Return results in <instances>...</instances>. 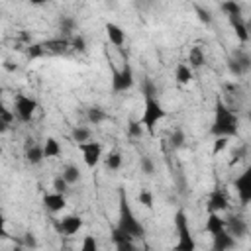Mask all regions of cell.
<instances>
[{"label":"cell","mask_w":251,"mask_h":251,"mask_svg":"<svg viewBox=\"0 0 251 251\" xmlns=\"http://www.w3.org/2000/svg\"><path fill=\"white\" fill-rule=\"evenodd\" d=\"M239 131V118L237 114L226 106V102L218 96L216 98V104H214V120H212V126H210V133L212 137H233L237 135Z\"/></svg>","instance_id":"1"},{"label":"cell","mask_w":251,"mask_h":251,"mask_svg":"<svg viewBox=\"0 0 251 251\" xmlns=\"http://www.w3.org/2000/svg\"><path fill=\"white\" fill-rule=\"evenodd\" d=\"M116 229L127 237H131L133 241L137 239H143L145 235V227L141 226V222L135 218L129 202H127V196H126V190L120 188L118 190V224H116Z\"/></svg>","instance_id":"2"},{"label":"cell","mask_w":251,"mask_h":251,"mask_svg":"<svg viewBox=\"0 0 251 251\" xmlns=\"http://www.w3.org/2000/svg\"><path fill=\"white\" fill-rule=\"evenodd\" d=\"M175 229H176V243L173 251H196V239L190 231L188 216L184 210H176L175 214Z\"/></svg>","instance_id":"3"},{"label":"cell","mask_w":251,"mask_h":251,"mask_svg":"<svg viewBox=\"0 0 251 251\" xmlns=\"http://www.w3.org/2000/svg\"><path fill=\"white\" fill-rule=\"evenodd\" d=\"M167 118V110L159 102V98H143V114L139 118V124L149 135H155V126Z\"/></svg>","instance_id":"4"},{"label":"cell","mask_w":251,"mask_h":251,"mask_svg":"<svg viewBox=\"0 0 251 251\" xmlns=\"http://www.w3.org/2000/svg\"><path fill=\"white\" fill-rule=\"evenodd\" d=\"M133 86V69L126 61L122 69H112V92L120 94Z\"/></svg>","instance_id":"5"},{"label":"cell","mask_w":251,"mask_h":251,"mask_svg":"<svg viewBox=\"0 0 251 251\" xmlns=\"http://www.w3.org/2000/svg\"><path fill=\"white\" fill-rule=\"evenodd\" d=\"M35 110H37V100L29 98V96H25V94H16V98H14V110H12V112H14V116H16L20 122L29 124V122L33 120Z\"/></svg>","instance_id":"6"},{"label":"cell","mask_w":251,"mask_h":251,"mask_svg":"<svg viewBox=\"0 0 251 251\" xmlns=\"http://www.w3.org/2000/svg\"><path fill=\"white\" fill-rule=\"evenodd\" d=\"M78 151L82 153V161H84V165L88 167V169H94L100 161H102V145L98 143V141H86V143H80L78 145Z\"/></svg>","instance_id":"7"},{"label":"cell","mask_w":251,"mask_h":251,"mask_svg":"<svg viewBox=\"0 0 251 251\" xmlns=\"http://www.w3.org/2000/svg\"><path fill=\"white\" fill-rule=\"evenodd\" d=\"M233 186H235V192L239 196V202L243 206H247L251 202V169L245 167L243 173L233 180Z\"/></svg>","instance_id":"8"},{"label":"cell","mask_w":251,"mask_h":251,"mask_svg":"<svg viewBox=\"0 0 251 251\" xmlns=\"http://www.w3.org/2000/svg\"><path fill=\"white\" fill-rule=\"evenodd\" d=\"M82 224H84V222H82L80 216L69 214V216H63V218H59V220L55 222V229H57V233H61V235H75V233L80 231Z\"/></svg>","instance_id":"9"},{"label":"cell","mask_w":251,"mask_h":251,"mask_svg":"<svg viewBox=\"0 0 251 251\" xmlns=\"http://www.w3.org/2000/svg\"><path fill=\"white\" fill-rule=\"evenodd\" d=\"M227 208H229V200H227L226 192L220 190V188L212 190L210 196H208V202H206L208 214H222V212H226Z\"/></svg>","instance_id":"10"},{"label":"cell","mask_w":251,"mask_h":251,"mask_svg":"<svg viewBox=\"0 0 251 251\" xmlns=\"http://www.w3.org/2000/svg\"><path fill=\"white\" fill-rule=\"evenodd\" d=\"M224 220H226V231H227L233 239H243V237H247L249 226H247V222H245L241 216H227V218H224Z\"/></svg>","instance_id":"11"},{"label":"cell","mask_w":251,"mask_h":251,"mask_svg":"<svg viewBox=\"0 0 251 251\" xmlns=\"http://www.w3.org/2000/svg\"><path fill=\"white\" fill-rule=\"evenodd\" d=\"M237 245V239H233L226 229L212 235V247L210 251H233Z\"/></svg>","instance_id":"12"},{"label":"cell","mask_w":251,"mask_h":251,"mask_svg":"<svg viewBox=\"0 0 251 251\" xmlns=\"http://www.w3.org/2000/svg\"><path fill=\"white\" fill-rule=\"evenodd\" d=\"M43 206L47 212L51 214H59L61 210H65L67 206V200H65V194H57V192H45L43 194Z\"/></svg>","instance_id":"13"},{"label":"cell","mask_w":251,"mask_h":251,"mask_svg":"<svg viewBox=\"0 0 251 251\" xmlns=\"http://www.w3.org/2000/svg\"><path fill=\"white\" fill-rule=\"evenodd\" d=\"M227 22H229V25H231L233 31H235V37H237L241 43H247V41H249V24H247V20L243 18V14H241V16H231V18H227Z\"/></svg>","instance_id":"14"},{"label":"cell","mask_w":251,"mask_h":251,"mask_svg":"<svg viewBox=\"0 0 251 251\" xmlns=\"http://www.w3.org/2000/svg\"><path fill=\"white\" fill-rule=\"evenodd\" d=\"M104 31H106V37H108V41H110L112 45H116V47H124V43H126V31H124L118 24H114V22H106Z\"/></svg>","instance_id":"15"},{"label":"cell","mask_w":251,"mask_h":251,"mask_svg":"<svg viewBox=\"0 0 251 251\" xmlns=\"http://www.w3.org/2000/svg\"><path fill=\"white\" fill-rule=\"evenodd\" d=\"M110 237H112V241H114V245H116V251H139L137 243H135L131 237L120 233L116 227H112V235H110Z\"/></svg>","instance_id":"16"},{"label":"cell","mask_w":251,"mask_h":251,"mask_svg":"<svg viewBox=\"0 0 251 251\" xmlns=\"http://www.w3.org/2000/svg\"><path fill=\"white\" fill-rule=\"evenodd\" d=\"M192 78H194V71L186 63H176V67H175V80L180 86H186V84L192 82Z\"/></svg>","instance_id":"17"},{"label":"cell","mask_w":251,"mask_h":251,"mask_svg":"<svg viewBox=\"0 0 251 251\" xmlns=\"http://www.w3.org/2000/svg\"><path fill=\"white\" fill-rule=\"evenodd\" d=\"M204 229H206L210 235H216V233H220V231L226 229V220H224L220 214H208L206 224H204Z\"/></svg>","instance_id":"18"},{"label":"cell","mask_w":251,"mask_h":251,"mask_svg":"<svg viewBox=\"0 0 251 251\" xmlns=\"http://www.w3.org/2000/svg\"><path fill=\"white\" fill-rule=\"evenodd\" d=\"M204 63H206V55H204V49H202V47H198V45H194V47L188 51V67L194 71V69H200V67H204Z\"/></svg>","instance_id":"19"},{"label":"cell","mask_w":251,"mask_h":251,"mask_svg":"<svg viewBox=\"0 0 251 251\" xmlns=\"http://www.w3.org/2000/svg\"><path fill=\"white\" fill-rule=\"evenodd\" d=\"M41 149H43V157H45V159H55V157L61 155V143H59L55 137H47V139L43 141Z\"/></svg>","instance_id":"20"},{"label":"cell","mask_w":251,"mask_h":251,"mask_svg":"<svg viewBox=\"0 0 251 251\" xmlns=\"http://www.w3.org/2000/svg\"><path fill=\"white\" fill-rule=\"evenodd\" d=\"M231 59H235V61H237V65L241 67V71H243L245 75L251 71V57H249L247 49H235V51H233V55H231Z\"/></svg>","instance_id":"21"},{"label":"cell","mask_w":251,"mask_h":251,"mask_svg":"<svg viewBox=\"0 0 251 251\" xmlns=\"http://www.w3.org/2000/svg\"><path fill=\"white\" fill-rule=\"evenodd\" d=\"M86 120H88L90 124L98 126V124H102V122L108 120V114H106L104 108H100V106H92V108L86 110Z\"/></svg>","instance_id":"22"},{"label":"cell","mask_w":251,"mask_h":251,"mask_svg":"<svg viewBox=\"0 0 251 251\" xmlns=\"http://www.w3.org/2000/svg\"><path fill=\"white\" fill-rule=\"evenodd\" d=\"M90 135H92V131H90L88 127H84V126H75V127L71 129V137H73V141H75L76 145L90 141Z\"/></svg>","instance_id":"23"},{"label":"cell","mask_w":251,"mask_h":251,"mask_svg":"<svg viewBox=\"0 0 251 251\" xmlns=\"http://www.w3.org/2000/svg\"><path fill=\"white\" fill-rule=\"evenodd\" d=\"M25 161L29 163V165H39L45 157H43V149H41V145H29L27 149H25Z\"/></svg>","instance_id":"24"},{"label":"cell","mask_w":251,"mask_h":251,"mask_svg":"<svg viewBox=\"0 0 251 251\" xmlns=\"http://www.w3.org/2000/svg\"><path fill=\"white\" fill-rule=\"evenodd\" d=\"M61 176H63L65 182L71 186V184H76L82 175H80V169H78L76 165H67V167L63 169V173H61Z\"/></svg>","instance_id":"25"},{"label":"cell","mask_w":251,"mask_h":251,"mask_svg":"<svg viewBox=\"0 0 251 251\" xmlns=\"http://www.w3.org/2000/svg\"><path fill=\"white\" fill-rule=\"evenodd\" d=\"M75 27H76L75 18H71V16H61V18H59V29H61L63 35H67V39L73 35Z\"/></svg>","instance_id":"26"},{"label":"cell","mask_w":251,"mask_h":251,"mask_svg":"<svg viewBox=\"0 0 251 251\" xmlns=\"http://www.w3.org/2000/svg\"><path fill=\"white\" fill-rule=\"evenodd\" d=\"M104 167L108 171H118L122 167V153L120 151H110L106 157H104Z\"/></svg>","instance_id":"27"},{"label":"cell","mask_w":251,"mask_h":251,"mask_svg":"<svg viewBox=\"0 0 251 251\" xmlns=\"http://www.w3.org/2000/svg\"><path fill=\"white\" fill-rule=\"evenodd\" d=\"M220 10H222L227 18H231V16H241V4L235 2V0H226V2H222V4H220Z\"/></svg>","instance_id":"28"},{"label":"cell","mask_w":251,"mask_h":251,"mask_svg":"<svg viewBox=\"0 0 251 251\" xmlns=\"http://www.w3.org/2000/svg\"><path fill=\"white\" fill-rule=\"evenodd\" d=\"M141 94H143V98H157V84L151 78H143L141 80Z\"/></svg>","instance_id":"29"},{"label":"cell","mask_w":251,"mask_h":251,"mask_svg":"<svg viewBox=\"0 0 251 251\" xmlns=\"http://www.w3.org/2000/svg\"><path fill=\"white\" fill-rule=\"evenodd\" d=\"M143 133H145V129H143V126L139 124V120H129V122H127V135H129L131 139H141Z\"/></svg>","instance_id":"30"},{"label":"cell","mask_w":251,"mask_h":251,"mask_svg":"<svg viewBox=\"0 0 251 251\" xmlns=\"http://www.w3.org/2000/svg\"><path fill=\"white\" fill-rule=\"evenodd\" d=\"M184 141H186V135H184V131H182L180 127H176V129L171 133V137H169V143H171L173 149H180V147H184Z\"/></svg>","instance_id":"31"},{"label":"cell","mask_w":251,"mask_h":251,"mask_svg":"<svg viewBox=\"0 0 251 251\" xmlns=\"http://www.w3.org/2000/svg\"><path fill=\"white\" fill-rule=\"evenodd\" d=\"M194 12H196V16H198V20L204 24V25H210L212 24V12L208 10V8H204L202 4H194Z\"/></svg>","instance_id":"32"},{"label":"cell","mask_w":251,"mask_h":251,"mask_svg":"<svg viewBox=\"0 0 251 251\" xmlns=\"http://www.w3.org/2000/svg\"><path fill=\"white\" fill-rule=\"evenodd\" d=\"M139 171H141L143 175L151 176V175L155 173V163H153V159L147 157V155H141V159H139Z\"/></svg>","instance_id":"33"},{"label":"cell","mask_w":251,"mask_h":251,"mask_svg":"<svg viewBox=\"0 0 251 251\" xmlns=\"http://www.w3.org/2000/svg\"><path fill=\"white\" fill-rule=\"evenodd\" d=\"M69 47H73L75 51H86V39L82 37V35H78V33H73L71 37H69Z\"/></svg>","instance_id":"34"},{"label":"cell","mask_w":251,"mask_h":251,"mask_svg":"<svg viewBox=\"0 0 251 251\" xmlns=\"http://www.w3.org/2000/svg\"><path fill=\"white\" fill-rule=\"evenodd\" d=\"M247 151H249V147H247V143H243V145H239V147H235V149H233V153H231V159H229V165H235V163H239V161H243V159L247 157Z\"/></svg>","instance_id":"35"},{"label":"cell","mask_w":251,"mask_h":251,"mask_svg":"<svg viewBox=\"0 0 251 251\" xmlns=\"http://www.w3.org/2000/svg\"><path fill=\"white\" fill-rule=\"evenodd\" d=\"M78 251H98V241H96V237H94V235H84L82 245H80Z\"/></svg>","instance_id":"36"},{"label":"cell","mask_w":251,"mask_h":251,"mask_svg":"<svg viewBox=\"0 0 251 251\" xmlns=\"http://www.w3.org/2000/svg\"><path fill=\"white\" fill-rule=\"evenodd\" d=\"M47 51H45V47H43V43H33V45H29V49H27V57L29 59H37V57H43Z\"/></svg>","instance_id":"37"},{"label":"cell","mask_w":251,"mask_h":251,"mask_svg":"<svg viewBox=\"0 0 251 251\" xmlns=\"http://www.w3.org/2000/svg\"><path fill=\"white\" fill-rule=\"evenodd\" d=\"M227 71H229V75L231 76H235V78H241V76H245V73L241 71V67L237 65V61L235 59H227Z\"/></svg>","instance_id":"38"},{"label":"cell","mask_w":251,"mask_h":251,"mask_svg":"<svg viewBox=\"0 0 251 251\" xmlns=\"http://www.w3.org/2000/svg\"><path fill=\"white\" fill-rule=\"evenodd\" d=\"M137 202H139L141 206H145V208H153V194H151L149 190H141V192L137 194Z\"/></svg>","instance_id":"39"},{"label":"cell","mask_w":251,"mask_h":251,"mask_svg":"<svg viewBox=\"0 0 251 251\" xmlns=\"http://www.w3.org/2000/svg\"><path fill=\"white\" fill-rule=\"evenodd\" d=\"M35 249L37 247V237L31 233V231H25L24 233V239H22V249Z\"/></svg>","instance_id":"40"},{"label":"cell","mask_w":251,"mask_h":251,"mask_svg":"<svg viewBox=\"0 0 251 251\" xmlns=\"http://www.w3.org/2000/svg\"><path fill=\"white\" fill-rule=\"evenodd\" d=\"M227 147V137H216L214 139V145H212V155H220L224 149Z\"/></svg>","instance_id":"41"},{"label":"cell","mask_w":251,"mask_h":251,"mask_svg":"<svg viewBox=\"0 0 251 251\" xmlns=\"http://www.w3.org/2000/svg\"><path fill=\"white\" fill-rule=\"evenodd\" d=\"M67 188H69V184L65 182V178H63L61 175L53 178V192H57V194H65Z\"/></svg>","instance_id":"42"},{"label":"cell","mask_w":251,"mask_h":251,"mask_svg":"<svg viewBox=\"0 0 251 251\" xmlns=\"http://www.w3.org/2000/svg\"><path fill=\"white\" fill-rule=\"evenodd\" d=\"M14 112L12 110H8L2 102H0V122H4V124H8V126H12V122H14Z\"/></svg>","instance_id":"43"},{"label":"cell","mask_w":251,"mask_h":251,"mask_svg":"<svg viewBox=\"0 0 251 251\" xmlns=\"http://www.w3.org/2000/svg\"><path fill=\"white\" fill-rule=\"evenodd\" d=\"M10 237L8 233V227H6V216H4V210L0 208V239H6Z\"/></svg>","instance_id":"44"},{"label":"cell","mask_w":251,"mask_h":251,"mask_svg":"<svg viewBox=\"0 0 251 251\" xmlns=\"http://www.w3.org/2000/svg\"><path fill=\"white\" fill-rule=\"evenodd\" d=\"M4 69L10 71V73H14V71H18V65H14L12 61H6V63H4Z\"/></svg>","instance_id":"45"},{"label":"cell","mask_w":251,"mask_h":251,"mask_svg":"<svg viewBox=\"0 0 251 251\" xmlns=\"http://www.w3.org/2000/svg\"><path fill=\"white\" fill-rule=\"evenodd\" d=\"M8 129H10V126H8V124H4V122H0V135H2V133H6Z\"/></svg>","instance_id":"46"},{"label":"cell","mask_w":251,"mask_h":251,"mask_svg":"<svg viewBox=\"0 0 251 251\" xmlns=\"http://www.w3.org/2000/svg\"><path fill=\"white\" fill-rule=\"evenodd\" d=\"M14 251H24V249L22 247H14Z\"/></svg>","instance_id":"47"},{"label":"cell","mask_w":251,"mask_h":251,"mask_svg":"<svg viewBox=\"0 0 251 251\" xmlns=\"http://www.w3.org/2000/svg\"><path fill=\"white\" fill-rule=\"evenodd\" d=\"M2 92H4V90H2V86H0V96H2Z\"/></svg>","instance_id":"48"}]
</instances>
